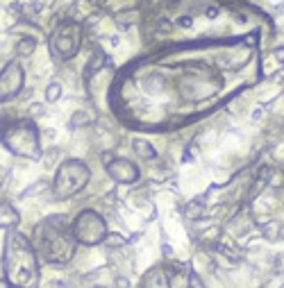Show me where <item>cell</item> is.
I'll return each instance as SVG.
<instances>
[{
	"label": "cell",
	"instance_id": "1",
	"mask_svg": "<svg viewBox=\"0 0 284 288\" xmlns=\"http://www.w3.org/2000/svg\"><path fill=\"white\" fill-rule=\"evenodd\" d=\"M5 272L12 286L28 288L36 279V254L30 241L18 231H9L5 241Z\"/></svg>",
	"mask_w": 284,
	"mask_h": 288
},
{
	"label": "cell",
	"instance_id": "2",
	"mask_svg": "<svg viewBox=\"0 0 284 288\" xmlns=\"http://www.w3.org/2000/svg\"><path fill=\"white\" fill-rule=\"evenodd\" d=\"M36 241L39 250L46 254L50 261L64 263L75 252V236L71 231V225L64 216H53L36 230Z\"/></svg>",
	"mask_w": 284,
	"mask_h": 288
},
{
	"label": "cell",
	"instance_id": "3",
	"mask_svg": "<svg viewBox=\"0 0 284 288\" xmlns=\"http://www.w3.org/2000/svg\"><path fill=\"white\" fill-rule=\"evenodd\" d=\"M0 141L5 143L14 154H18V157H25V159L41 157L39 132H36L34 123H30V120H14V123L2 125Z\"/></svg>",
	"mask_w": 284,
	"mask_h": 288
},
{
	"label": "cell",
	"instance_id": "4",
	"mask_svg": "<svg viewBox=\"0 0 284 288\" xmlns=\"http://www.w3.org/2000/svg\"><path fill=\"white\" fill-rule=\"evenodd\" d=\"M87 182H89V168L82 161H77V159H68V161H64L60 166V171H57V177H55V184H53V193L60 200H64V198H71L77 191H82Z\"/></svg>",
	"mask_w": 284,
	"mask_h": 288
},
{
	"label": "cell",
	"instance_id": "5",
	"mask_svg": "<svg viewBox=\"0 0 284 288\" xmlns=\"http://www.w3.org/2000/svg\"><path fill=\"white\" fill-rule=\"evenodd\" d=\"M71 231L75 236V241L87 243V245H95L107 236V225L95 211H82L77 216V220L71 225Z\"/></svg>",
	"mask_w": 284,
	"mask_h": 288
},
{
	"label": "cell",
	"instance_id": "6",
	"mask_svg": "<svg viewBox=\"0 0 284 288\" xmlns=\"http://www.w3.org/2000/svg\"><path fill=\"white\" fill-rule=\"evenodd\" d=\"M77 46H80V28L73 23L62 25L53 34V41H50L53 53H57V57H62V59L73 57L77 53Z\"/></svg>",
	"mask_w": 284,
	"mask_h": 288
},
{
	"label": "cell",
	"instance_id": "7",
	"mask_svg": "<svg viewBox=\"0 0 284 288\" xmlns=\"http://www.w3.org/2000/svg\"><path fill=\"white\" fill-rule=\"evenodd\" d=\"M21 86H23V68L16 61H9L0 73V100H12L21 91Z\"/></svg>",
	"mask_w": 284,
	"mask_h": 288
},
{
	"label": "cell",
	"instance_id": "8",
	"mask_svg": "<svg viewBox=\"0 0 284 288\" xmlns=\"http://www.w3.org/2000/svg\"><path fill=\"white\" fill-rule=\"evenodd\" d=\"M107 173L116 179V182H134L139 177V171L130 161H123V159H116L112 164H107Z\"/></svg>",
	"mask_w": 284,
	"mask_h": 288
},
{
	"label": "cell",
	"instance_id": "9",
	"mask_svg": "<svg viewBox=\"0 0 284 288\" xmlns=\"http://www.w3.org/2000/svg\"><path fill=\"white\" fill-rule=\"evenodd\" d=\"M21 218L12 204H0V227H14Z\"/></svg>",
	"mask_w": 284,
	"mask_h": 288
},
{
	"label": "cell",
	"instance_id": "10",
	"mask_svg": "<svg viewBox=\"0 0 284 288\" xmlns=\"http://www.w3.org/2000/svg\"><path fill=\"white\" fill-rule=\"evenodd\" d=\"M36 48V39H32V36H25V39H21L16 46V53L21 55V57H30L32 53H34Z\"/></svg>",
	"mask_w": 284,
	"mask_h": 288
},
{
	"label": "cell",
	"instance_id": "11",
	"mask_svg": "<svg viewBox=\"0 0 284 288\" xmlns=\"http://www.w3.org/2000/svg\"><path fill=\"white\" fill-rule=\"evenodd\" d=\"M46 98L50 102L60 100V98H62V84L60 82H53V84H50V86H48V91H46Z\"/></svg>",
	"mask_w": 284,
	"mask_h": 288
},
{
	"label": "cell",
	"instance_id": "12",
	"mask_svg": "<svg viewBox=\"0 0 284 288\" xmlns=\"http://www.w3.org/2000/svg\"><path fill=\"white\" fill-rule=\"evenodd\" d=\"M134 147H136V152L141 154V157H148V159H153V157H155V150H153V147H148V143L136 141V143H134Z\"/></svg>",
	"mask_w": 284,
	"mask_h": 288
},
{
	"label": "cell",
	"instance_id": "13",
	"mask_svg": "<svg viewBox=\"0 0 284 288\" xmlns=\"http://www.w3.org/2000/svg\"><path fill=\"white\" fill-rule=\"evenodd\" d=\"M180 25H184V28H191V18L189 16H182V18H180Z\"/></svg>",
	"mask_w": 284,
	"mask_h": 288
},
{
	"label": "cell",
	"instance_id": "14",
	"mask_svg": "<svg viewBox=\"0 0 284 288\" xmlns=\"http://www.w3.org/2000/svg\"><path fill=\"white\" fill-rule=\"evenodd\" d=\"M275 55H278L280 61H284V48H278V50H275Z\"/></svg>",
	"mask_w": 284,
	"mask_h": 288
},
{
	"label": "cell",
	"instance_id": "15",
	"mask_svg": "<svg viewBox=\"0 0 284 288\" xmlns=\"http://www.w3.org/2000/svg\"><path fill=\"white\" fill-rule=\"evenodd\" d=\"M191 284H193V288H202V284H198V279H195V277H191Z\"/></svg>",
	"mask_w": 284,
	"mask_h": 288
},
{
	"label": "cell",
	"instance_id": "16",
	"mask_svg": "<svg viewBox=\"0 0 284 288\" xmlns=\"http://www.w3.org/2000/svg\"><path fill=\"white\" fill-rule=\"evenodd\" d=\"M7 286H9V284H7V282H0V288H7Z\"/></svg>",
	"mask_w": 284,
	"mask_h": 288
}]
</instances>
